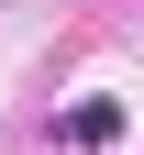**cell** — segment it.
<instances>
[{
  "label": "cell",
  "mask_w": 144,
  "mask_h": 155,
  "mask_svg": "<svg viewBox=\"0 0 144 155\" xmlns=\"http://www.w3.org/2000/svg\"><path fill=\"white\" fill-rule=\"evenodd\" d=\"M55 144H78V155L122 144V100H89V111H67V122H55Z\"/></svg>",
  "instance_id": "obj_1"
}]
</instances>
